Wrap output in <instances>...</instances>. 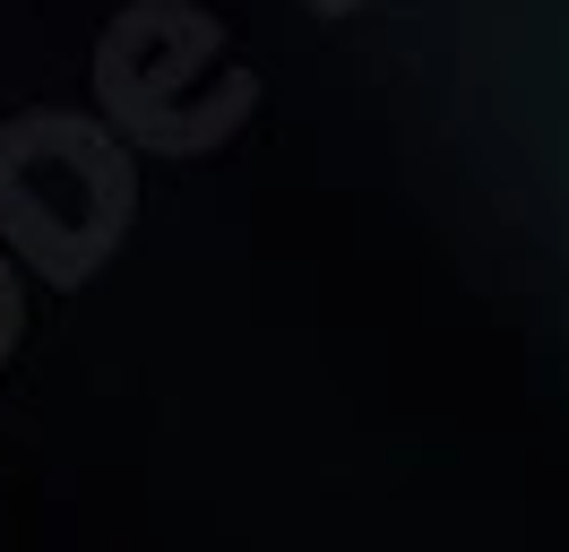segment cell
Here are the masks:
<instances>
[{"label":"cell","mask_w":569,"mask_h":552,"mask_svg":"<svg viewBox=\"0 0 569 552\" xmlns=\"http://www.w3.org/2000/svg\"><path fill=\"white\" fill-rule=\"evenodd\" d=\"M130 207H139L130 138L52 112V103L0 121V241L43 285H87L121 250Z\"/></svg>","instance_id":"1"},{"label":"cell","mask_w":569,"mask_h":552,"mask_svg":"<svg viewBox=\"0 0 569 552\" xmlns=\"http://www.w3.org/2000/svg\"><path fill=\"white\" fill-rule=\"evenodd\" d=\"M9 259H18V250H0V363L27 337V294H18V268H9Z\"/></svg>","instance_id":"3"},{"label":"cell","mask_w":569,"mask_h":552,"mask_svg":"<svg viewBox=\"0 0 569 552\" xmlns=\"http://www.w3.org/2000/svg\"><path fill=\"white\" fill-rule=\"evenodd\" d=\"M96 103L147 156H208L250 121L259 78L233 61V34L190 0H130L96 52Z\"/></svg>","instance_id":"2"}]
</instances>
